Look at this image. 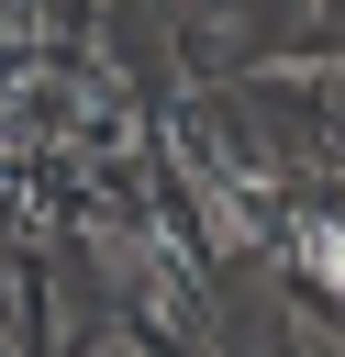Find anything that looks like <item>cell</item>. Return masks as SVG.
<instances>
[{
  "label": "cell",
  "mask_w": 345,
  "mask_h": 357,
  "mask_svg": "<svg viewBox=\"0 0 345 357\" xmlns=\"http://www.w3.org/2000/svg\"><path fill=\"white\" fill-rule=\"evenodd\" d=\"M300 257H312V279H323V290H345V223H312V234H300Z\"/></svg>",
  "instance_id": "6da1fadb"
}]
</instances>
